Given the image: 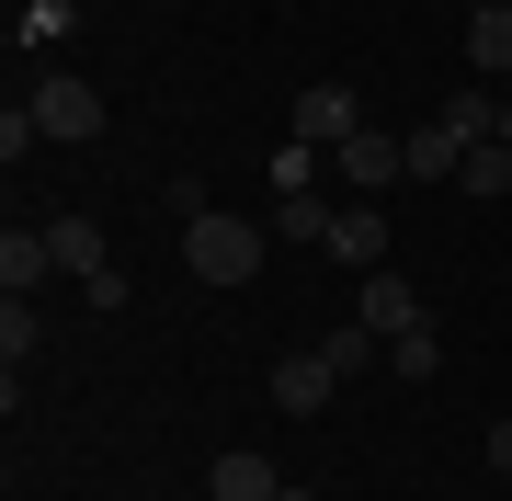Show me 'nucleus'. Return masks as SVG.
<instances>
[{"label":"nucleus","mask_w":512,"mask_h":501,"mask_svg":"<svg viewBox=\"0 0 512 501\" xmlns=\"http://www.w3.org/2000/svg\"><path fill=\"white\" fill-rule=\"evenodd\" d=\"M262 251H274V228H251V217H183V262H194V285H251L262 274Z\"/></svg>","instance_id":"obj_1"},{"label":"nucleus","mask_w":512,"mask_h":501,"mask_svg":"<svg viewBox=\"0 0 512 501\" xmlns=\"http://www.w3.org/2000/svg\"><path fill=\"white\" fill-rule=\"evenodd\" d=\"M23 103H35L46 149H92V137H103V92H92V80H80V69H46V80H35V92H23Z\"/></svg>","instance_id":"obj_2"},{"label":"nucleus","mask_w":512,"mask_h":501,"mask_svg":"<svg viewBox=\"0 0 512 501\" xmlns=\"http://www.w3.org/2000/svg\"><path fill=\"white\" fill-rule=\"evenodd\" d=\"M330 171L353 183V205H376L387 183H410V137H387V126H353L342 149H330Z\"/></svg>","instance_id":"obj_3"},{"label":"nucleus","mask_w":512,"mask_h":501,"mask_svg":"<svg viewBox=\"0 0 512 501\" xmlns=\"http://www.w3.org/2000/svg\"><path fill=\"white\" fill-rule=\"evenodd\" d=\"M353 126H365V103H353V80H308V92H296V126H285V137H308V149H342Z\"/></svg>","instance_id":"obj_4"},{"label":"nucleus","mask_w":512,"mask_h":501,"mask_svg":"<svg viewBox=\"0 0 512 501\" xmlns=\"http://www.w3.org/2000/svg\"><path fill=\"white\" fill-rule=\"evenodd\" d=\"M330 388H342V365H330L319 342H308V353H285V365H274V410H296V422H308V410H330Z\"/></svg>","instance_id":"obj_5"},{"label":"nucleus","mask_w":512,"mask_h":501,"mask_svg":"<svg viewBox=\"0 0 512 501\" xmlns=\"http://www.w3.org/2000/svg\"><path fill=\"white\" fill-rule=\"evenodd\" d=\"M353 319H365V331H387V342H399V331H421V297H410V274H399V262H387V274H365Z\"/></svg>","instance_id":"obj_6"},{"label":"nucleus","mask_w":512,"mask_h":501,"mask_svg":"<svg viewBox=\"0 0 512 501\" xmlns=\"http://www.w3.org/2000/svg\"><path fill=\"white\" fill-rule=\"evenodd\" d=\"M330 251H342L353 274H387V217L376 205H342V217H330Z\"/></svg>","instance_id":"obj_7"},{"label":"nucleus","mask_w":512,"mask_h":501,"mask_svg":"<svg viewBox=\"0 0 512 501\" xmlns=\"http://www.w3.org/2000/svg\"><path fill=\"white\" fill-rule=\"evenodd\" d=\"M46 251H57V274H80V285L114 274V251H103V228H92V217H57V228H46Z\"/></svg>","instance_id":"obj_8"},{"label":"nucleus","mask_w":512,"mask_h":501,"mask_svg":"<svg viewBox=\"0 0 512 501\" xmlns=\"http://www.w3.org/2000/svg\"><path fill=\"white\" fill-rule=\"evenodd\" d=\"M456 171H467V137L444 126V114H433V126H410V183H456Z\"/></svg>","instance_id":"obj_9"},{"label":"nucleus","mask_w":512,"mask_h":501,"mask_svg":"<svg viewBox=\"0 0 512 501\" xmlns=\"http://www.w3.org/2000/svg\"><path fill=\"white\" fill-rule=\"evenodd\" d=\"M46 274H57V251H46V228H35V240H23V228H12V240H0V297H35Z\"/></svg>","instance_id":"obj_10"},{"label":"nucleus","mask_w":512,"mask_h":501,"mask_svg":"<svg viewBox=\"0 0 512 501\" xmlns=\"http://www.w3.org/2000/svg\"><path fill=\"white\" fill-rule=\"evenodd\" d=\"M205 490H217V501H274L285 479H274V456H251V445H239V456H217V479H205Z\"/></svg>","instance_id":"obj_11"},{"label":"nucleus","mask_w":512,"mask_h":501,"mask_svg":"<svg viewBox=\"0 0 512 501\" xmlns=\"http://www.w3.org/2000/svg\"><path fill=\"white\" fill-rule=\"evenodd\" d=\"M456 194H478V205H501V194H512V149H501V137H478V149H467Z\"/></svg>","instance_id":"obj_12"},{"label":"nucleus","mask_w":512,"mask_h":501,"mask_svg":"<svg viewBox=\"0 0 512 501\" xmlns=\"http://www.w3.org/2000/svg\"><path fill=\"white\" fill-rule=\"evenodd\" d=\"M433 365H444V342H433V319H421V331H399V342H387V376H399V388H433Z\"/></svg>","instance_id":"obj_13"},{"label":"nucleus","mask_w":512,"mask_h":501,"mask_svg":"<svg viewBox=\"0 0 512 501\" xmlns=\"http://www.w3.org/2000/svg\"><path fill=\"white\" fill-rule=\"evenodd\" d=\"M330 217H342V205H319V194H285V205H274V240H285V251H308V240H330Z\"/></svg>","instance_id":"obj_14"},{"label":"nucleus","mask_w":512,"mask_h":501,"mask_svg":"<svg viewBox=\"0 0 512 501\" xmlns=\"http://www.w3.org/2000/svg\"><path fill=\"white\" fill-rule=\"evenodd\" d=\"M467 69H512V12H467Z\"/></svg>","instance_id":"obj_15"},{"label":"nucleus","mask_w":512,"mask_h":501,"mask_svg":"<svg viewBox=\"0 0 512 501\" xmlns=\"http://www.w3.org/2000/svg\"><path fill=\"white\" fill-rule=\"evenodd\" d=\"M319 353H330V365H342V376H353V365H376V353H387V331H365V319H353V331H330Z\"/></svg>","instance_id":"obj_16"},{"label":"nucleus","mask_w":512,"mask_h":501,"mask_svg":"<svg viewBox=\"0 0 512 501\" xmlns=\"http://www.w3.org/2000/svg\"><path fill=\"white\" fill-rule=\"evenodd\" d=\"M23 353H35V308L0 297V365H23Z\"/></svg>","instance_id":"obj_17"},{"label":"nucleus","mask_w":512,"mask_h":501,"mask_svg":"<svg viewBox=\"0 0 512 501\" xmlns=\"http://www.w3.org/2000/svg\"><path fill=\"white\" fill-rule=\"evenodd\" d=\"M478 456H490V479H512V422H490V445H478Z\"/></svg>","instance_id":"obj_18"},{"label":"nucleus","mask_w":512,"mask_h":501,"mask_svg":"<svg viewBox=\"0 0 512 501\" xmlns=\"http://www.w3.org/2000/svg\"><path fill=\"white\" fill-rule=\"evenodd\" d=\"M490 137H501V149H512V103H501V126H490Z\"/></svg>","instance_id":"obj_19"},{"label":"nucleus","mask_w":512,"mask_h":501,"mask_svg":"<svg viewBox=\"0 0 512 501\" xmlns=\"http://www.w3.org/2000/svg\"><path fill=\"white\" fill-rule=\"evenodd\" d=\"M467 12H512V0H467Z\"/></svg>","instance_id":"obj_20"},{"label":"nucleus","mask_w":512,"mask_h":501,"mask_svg":"<svg viewBox=\"0 0 512 501\" xmlns=\"http://www.w3.org/2000/svg\"><path fill=\"white\" fill-rule=\"evenodd\" d=\"M274 501H319V490H274Z\"/></svg>","instance_id":"obj_21"}]
</instances>
